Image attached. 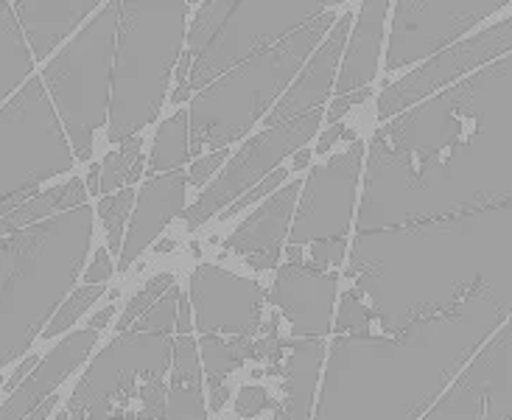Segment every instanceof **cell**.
<instances>
[{
    "label": "cell",
    "mask_w": 512,
    "mask_h": 420,
    "mask_svg": "<svg viewBox=\"0 0 512 420\" xmlns=\"http://www.w3.org/2000/svg\"><path fill=\"white\" fill-rule=\"evenodd\" d=\"M160 334L166 331L143 334L138 328L135 334L118 336L84 373L82 384L73 390L68 401L70 415H82L84 409L107 401L115 392H126L135 376H163L168 367V342Z\"/></svg>",
    "instance_id": "1"
},
{
    "label": "cell",
    "mask_w": 512,
    "mask_h": 420,
    "mask_svg": "<svg viewBox=\"0 0 512 420\" xmlns=\"http://www.w3.org/2000/svg\"><path fill=\"white\" fill-rule=\"evenodd\" d=\"M196 322L202 331H230L252 336L261 325V286L238 278L230 297L219 294L210 266H202L194 275Z\"/></svg>",
    "instance_id": "2"
},
{
    "label": "cell",
    "mask_w": 512,
    "mask_h": 420,
    "mask_svg": "<svg viewBox=\"0 0 512 420\" xmlns=\"http://www.w3.org/2000/svg\"><path fill=\"white\" fill-rule=\"evenodd\" d=\"M272 300L294 322V334L319 336L331 325L333 280H291V275H283L277 278Z\"/></svg>",
    "instance_id": "3"
},
{
    "label": "cell",
    "mask_w": 512,
    "mask_h": 420,
    "mask_svg": "<svg viewBox=\"0 0 512 420\" xmlns=\"http://www.w3.org/2000/svg\"><path fill=\"white\" fill-rule=\"evenodd\" d=\"M319 367H322V345L317 339L303 342L294 350L289 367H286V406H283L289 420H308Z\"/></svg>",
    "instance_id": "4"
},
{
    "label": "cell",
    "mask_w": 512,
    "mask_h": 420,
    "mask_svg": "<svg viewBox=\"0 0 512 420\" xmlns=\"http://www.w3.org/2000/svg\"><path fill=\"white\" fill-rule=\"evenodd\" d=\"M202 359H205V367H208V384H210V406L219 412L227 398H230V390L224 384V378L230 376L236 370L238 359L230 342H224L219 336H205L202 339Z\"/></svg>",
    "instance_id": "5"
},
{
    "label": "cell",
    "mask_w": 512,
    "mask_h": 420,
    "mask_svg": "<svg viewBox=\"0 0 512 420\" xmlns=\"http://www.w3.org/2000/svg\"><path fill=\"white\" fill-rule=\"evenodd\" d=\"M208 406L199 384H171L163 420H205Z\"/></svg>",
    "instance_id": "6"
},
{
    "label": "cell",
    "mask_w": 512,
    "mask_h": 420,
    "mask_svg": "<svg viewBox=\"0 0 512 420\" xmlns=\"http://www.w3.org/2000/svg\"><path fill=\"white\" fill-rule=\"evenodd\" d=\"M98 297H101V289H82L79 294H73V300H70L68 306L62 308L59 314H56V320L51 322V325H48L45 331H42L40 339H56L59 334H65L70 325L79 320L84 311H87V308L96 303Z\"/></svg>",
    "instance_id": "7"
},
{
    "label": "cell",
    "mask_w": 512,
    "mask_h": 420,
    "mask_svg": "<svg viewBox=\"0 0 512 420\" xmlns=\"http://www.w3.org/2000/svg\"><path fill=\"white\" fill-rule=\"evenodd\" d=\"M199 381H202V370H199L194 342L188 336H182L174 348V381L171 384H199Z\"/></svg>",
    "instance_id": "8"
},
{
    "label": "cell",
    "mask_w": 512,
    "mask_h": 420,
    "mask_svg": "<svg viewBox=\"0 0 512 420\" xmlns=\"http://www.w3.org/2000/svg\"><path fill=\"white\" fill-rule=\"evenodd\" d=\"M171 283H174V278H171V275H157V278H154V280H149V283H146V286L140 289L138 297H135V300H132V303L126 306L124 314H121V320H118V331H124L126 325L135 320L140 311L149 306L154 297L160 294V289H168Z\"/></svg>",
    "instance_id": "9"
},
{
    "label": "cell",
    "mask_w": 512,
    "mask_h": 420,
    "mask_svg": "<svg viewBox=\"0 0 512 420\" xmlns=\"http://www.w3.org/2000/svg\"><path fill=\"white\" fill-rule=\"evenodd\" d=\"M174 300H177V294L171 292V297H166L160 306L154 308L149 317H143L138 328L140 331H171V325H174Z\"/></svg>",
    "instance_id": "10"
},
{
    "label": "cell",
    "mask_w": 512,
    "mask_h": 420,
    "mask_svg": "<svg viewBox=\"0 0 512 420\" xmlns=\"http://www.w3.org/2000/svg\"><path fill=\"white\" fill-rule=\"evenodd\" d=\"M166 398H168V390L160 378L146 381V387H143V404H146V412H149V415H154V418H163V415H166Z\"/></svg>",
    "instance_id": "11"
},
{
    "label": "cell",
    "mask_w": 512,
    "mask_h": 420,
    "mask_svg": "<svg viewBox=\"0 0 512 420\" xmlns=\"http://www.w3.org/2000/svg\"><path fill=\"white\" fill-rule=\"evenodd\" d=\"M367 320H370V308L359 306L353 297H345V303H342V314H339V331H353V328H361Z\"/></svg>",
    "instance_id": "12"
},
{
    "label": "cell",
    "mask_w": 512,
    "mask_h": 420,
    "mask_svg": "<svg viewBox=\"0 0 512 420\" xmlns=\"http://www.w3.org/2000/svg\"><path fill=\"white\" fill-rule=\"evenodd\" d=\"M110 272H112V266H110V258L104 255V252H98L96 255V264H93V269L87 272V280H93V283H104V280L110 278Z\"/></svg>",
    "instance_id": "13"
},
{
    "label": "cell",
    "mask_w": 512,
    "mask_h": 420,
    "mask_svg": "<svg viewBox=\"0 0 512 420\" xmlns=\"http://www.w3.org/2000/svg\"><path fill=\"white\" fill-rule=\"evenodd\" d=\"M277 348H280V339H277L275 331H272V334L263 336L261 342L255 345V356H258V359H275Z\"/></svg>",
    "instance_id": "14"
},
{
    "label": "cell",
    "mask_w": 512,
    "mask_h": 420,
    "mask_svg": "<svg viewBox=\"0 0 512 420\" xmlns=\"http://www.w3.org/2000/svg\"><path fill=\"white\" fill-rule=\"evenodd\" d=\"M54 406H56V398H51V395H48V398H45V401H42V404L37 406V409H34V412H31L26 420H45L48 415H51V412H54Z\"/></svg>",
    "instance_id": "15"
},
{
    "label": "cell",
    "mask_w": 512,
    "mask_h": 420,
    "mask_svg": "<svg viewBox=\"0 0 512 420\" xmlns=\"http://www.w3.org/2000/svg\"><path fill=\"white\" fill-rule=\"evenodd\" d=\"M90 409H93V415H90V418H79V415H76V418H79V420H110V418H107V409H110V406H107V401H101V404L90 406Z\"/></svg>",
    "instance_id": "16"
},
{
    "label": "cell",
    "mask_w": 512,
    "mask_h": 420,
    "mask_svg": "<svg viewBox=\"0 0 512 420\" xmlns=\"http://www.w3.org/2000/svg\"><path fill=\"white\" fill-rule=\"evenodd\" d=\"M272 420H289V415H286V409H277V415Z\"/></svg>",
    "instance_id": "17"
},
{
    "label": "cell",
    "mask_w": 512,
    "mask_h": 420,
    "mask_svg": "<svg viewBox=\"0 0 512 420\" xmlns=\"http://www.w3.org/2000/svg\"><path fill=\"white\" fill-rule=\"evenodd\" d=\"M0 387H3V378H0Z\"/></svg>",
    "instance_id": "18"
}]
</instances>
